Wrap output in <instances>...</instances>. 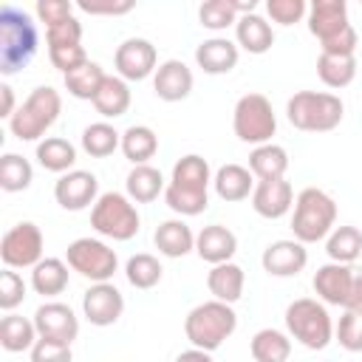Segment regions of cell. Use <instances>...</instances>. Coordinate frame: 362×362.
<instances>
[{
    "label": "cell",
    "instance_id": "f907efd6",
    "mask_svg": "<svg viewBox=\"0 0 362 362\" xmlns=\"http://www.w3.org/2000/svg\"><path fill=\"white\" fill-rule=\"evenodd\" d=\"M79 8L88 11V14H127L133 8V3L130 0H119V3L116 0H107V3H93V0L88 3V0H82Z\"/></svg>",
    "mask_w": 362,
    "mask_h": 362
},
{
    "label": "cell",
    "instance_id": "484cf974",
    "mask_svg": "<svg viewBox=\"0 0 362 362\" xmlns=\"http://www.w3.org/2000/svg\"><path fill=\"white\" fill-rule=\"evenodd\" d=\"M153 243L164 257H184L195 249V235L181 218H173V221L158 223V229L153 235Z\"/></svg>",
    "mask_w": 362,
    "mask_h": 362
},
{
    "label": "cell",
    "instance_id": "7a4b0ae2",
    "mask_svg": "<svg viewBox=\"0 0 362 362\" xmlns=\"http://www.w3.org/2000/svg\"><path fill=\"white\" fill-rule=\"evenodd\" d=\"M37 45H40V37L31 14L23 11L20 6L6 3L0 8V74L11 76L23 71L34 59Z\"/></svg>",
    "mask_w": 362,
    "mask_h": 362
},
{
    "label": "cell",
    "instance_id": "44dd1931",
    "mask_svg": "<svg viewBox=\"0 0 362 362\" xmlns=\"http://www.w3.org/2000/svg\"><path fill=\"white\" fill-rule=\"evenodd\" d=\"M195 252L201 260L218 266V263H229L232 255L238 252V238L229 226L223 223H209L195 235Z\"/></svg>",
    "mask_w": 362,
    "mask_h": 362
},
{
    "label": "cell",
    "instance_id": "ffe728a7",
    "mask_svg": "<svg viewBox=\"0 0 362 362\" xmlns=\"http://www.w3.org/2000/svg\"><path fill=\"white\" fill-rule=\"evenodd\" d=\"M192 85H195L192 71L181 59H167L153 74V90L164 102H181V99H187L192 93Z\"/></svg>",
    "mask_w": 362,
    "mask_h": 362
},
{
    "label": "cell",
    "instance_id": "c3c4849f",
    "mask_svg": "<svg viewBox=\"0 0 362 362\" xmlns=\"http://www.w3.org/2000/svg\"><path fill=\"white\" fill-rule=\"evenodd\" d=\"M40 23H45V28L57 25V23H65L68 17H74V3L68 0H37L34 6Z\"/></svg>",
    "mask_w": 362,
    "mask_h": 362
},
{
    "label": "cell",
    "instance_id": "d6a6232c",
    "mask_svg": "<svg viewBox=\"0 0 362 362\" xmlns=\"http://www.w3.org/2000/svg\"><path fill=\"white\" fill-rule=\"evenodd\" d=\"M356 57L354 54H320L317 57V74L322 85L328 88H348L356 76Z\"/></svg>",
    "mask_w": 362,
    "mask_h": 362
},
{
    "label": "cell",
    "instance_id": "7dc6e473",
    "mask_svg": "<svg viewBox=\"0 0 362 362\" xmlns=\"http://www.w3.org/2000/svg\"><path fill=\"white\" fill-rule=\"evenodd\" d=\"M31 362H74V351L65 342L40 337L37 345L31 348Z\"/></svg>",
    "mask_w": 362,
    "mask_h": 362
},
{
    "label": "cell",
    "instance_id": "e575fe53",
    "mask_svg": "<svg viewBox=\"0 0 362 362\" xmlns=\"http://www.w3.org/2000/svg\"><path fill=\"white\" fill-rule=\"evenodd\" d=\"M255 362H286L291 356V339L277 328H260L249 342Z\"/></svg>",
    "mask_w": 362,
    "mask_h": 362
},
{
    "label": "cell",
    "instance_id": "9c48e42d",
    "mask_svg": "<svg viewBox=\"0 0 362 362\" xmlns=\"http://www.w3.org/2000/svg\"><path fill=\"white\" fill-rule=\"evenodd\" d=\"M232 130L243 144H269L277 133V116L263 93H243L232 110Z\"/></svg>",
    "mask_w": 362,
    "mask_h": 362
},
{
    "label": "cell",
    "instance_id": "7402d4cb",
    "mask_svg": "<svg viewBox=\"0 0 362 362\" xmlns=\"http://www.w3.org/2000/svg\"><path fill=\"white\" fill-rule=\"evenodd\" d=\"M238 42L226 40V37H209L204 40L198 48H195V62L204 74H212V76H221V74H229L235 65H238Z\"/></svg>",
    "mask_w": 362,
    "mask_h": 362
},
{
    "label": "cell",
    "instance_id": "f5cc1de1",
    "mask_svg": "<svg viewBox=\"0 0 362 362\" xmlns=\"http://www.w3.org/2000/svg\"><path fill=\"white\" fill-rule=\"evenodd\" d=\"M175 362H212V354L201 351V348H189V351H181L175 356Z\"/></svg>",
    "mask_w": 362,
    "mask_h": 362
},
{
    "label": "cell",
    "instance_id": "7bdbcfd3",
    "mask_svg": "<svg viewBox=\"0 0 362 362\" xmlns=\"http://www.w3.org/2000/svg\"><path fill=\"white\" fill-rule=\"evenodd\" d=\"M25 291H28V286L14 269H3L0 272V308L6 314H11L25 300Z\"/></svg>",
    "mask_w": 362,
    "mask_h": 362
},
{
    "label": "cell",
    "instance_id": "f35d334b",
    "mask_svg": "<svg viewBox=\"0 0 362 362\" xmlns=\"http://www.w3.org/2000/svg\"><path fill=\"white\" fill-rule=\"evenodd\" d=\"M161 274H164V269H161L158 257H153V255H147V252L133 255V257L127 260V266H124L127 283H130L133 288H141V291L158 286V283H161Z\"/></svg>",
    "mask_w": 362,
    "mask_h": 362
},
{
    "label": "cell",
    "instance_id": "6da1fadb",
    "mask_svg": "<svg viewBox=\"0 0 362 362\" xmlns=\"http://www.w3.org/2000/svg\"><path fill=\"white\" fill-rule=\"evenodd\" d=\"M209 184H212L209 161L198 153H187L173 167L170 184L164 189V201L175 215L184 218L201 215L209 206Z\"/></svg>",
    "mask_w": 362,
    "mask_h": 362
},
{
    "label": "cell",
    "instance_id": "2e32d148",
    "mask_svg": "<svg viewBox=\"0 0 362 362\" xmlns=\"http://www.w3.org/2000/svg\"><path fill=\"white\" fill-rule=\"evenodd\" d=\"M34 325H37V334L42 339H57V342L71 345L79 337V317L74 314L71 305L57 303V300L42 303L34 311Z\"/></svg>",
    "mask_w": 362,
    "mask_h": 362
},
{
    "label": "cell",
    "instance_id": "1f68e13d",
    "mask_svg": "<svg viewBox=\"0 0 362 362\" xmlns=\"http://www.w3.org/2000/svg\"><path fill=\"white\" fill-rule=\"evenodd\" d=\"M37 161L40 167H45L48 173H71V167L76 164V147L62 139V136H48L37 144Z\"/></svg>",
    "mask_w": 362,
    "mask_h": 362
},
{
    "label": "cell",
    "instance_id": "d6986e66",
    "mask_svg": "<svg viewBox=\"0 0 362 362\" xmlns=\"http://www.w3.org/2000/svg\"><path fill=\"white\" fill-rule=\"evenodd\" d=\"M294 206V189L286 178H274V181H257L252 189V209L260 218L277 221L283 218L288 209Z\"/></svg>",
    "mask_w": 362,
    "mask_h": 362
},
{
    "label": "cell",
    "instance_id": "60d3db41",
    "mask_svg": "<svg viewBox=\"0 0 362 362\" xmlns=\"http://www.w3.org/2000/svg\"><path fill=\"white\" fill-rule=\"evenodd\" d=\"M334 337L345 351L362 354V308H345L334 325Z\"/></svg>",
    "mask_w": 362,
    "mask_h": 362
},
{
    "label": "cell",
    "instance_id": "ac0fdd59",
    "mask_svg": "<svg viewBox=\"0 0 362 362\" xmlns=\"http://www.w3.org/2000/svg\"><path fill=\"white\" fill-rule=\"evenodd\" d=\"M345 28H351L345 0H314L308 6V31L320 40V45L339 37Z\"/></svg>",
    "mask_w": 362,
    "mask_h": 362
},
{
    "label": "cell",
    "instance_id": "bcb514c9",
    "mask_svg": "<svg viewBox=\"0 0 362 362\" xmlns=\"http://www.w3.org/2000/svg\"><path fill=\"white\" fill-rule=\"evenodd\" d=\"M45 42H48V48H54V45H79L82 42V23L76 17H68L65 23H57V25L45 28Z\"/></svg>",
    "mask_w": 362,
    "mask_h": 362
},
{
    "label": "cell",
    "instance_id": "603a6c76",
    "mask_svg": "<svg viewBox=\"0 0 362 362\" xmlns=\"http://www.w3.org/2000/svg\"><path fill=\"white\" fill-rule=\"evenodd\" d=\"M243 286H246V274L238 263H218L209 269L206 274V288L212 294V300H221V303H238L243 297Z\"/></svg>",
    "mask_w": 362,
    "mask_h": 362
},
{
    "label": "cell",
    "instance_id": "9a60e30c",
    "mask_svg": "<svg viewBox=\"0 0 362 362\" xmlns=\"http://www.w3.org/2000/svg\"><path fill=\"white\" fill-rule=\"evenodd\" d=\"M124 311V297L113 283H93L82 294V314L90 325L107 328L113 325Z\"/></svg>",
    "mask_w": 362,
    "mask_h": 362
},
{
    "label": "cell",
    "instance_id": "30bf717a",
    "mask_svg": "<svg viewBox=\"0 0 362 362\" xmlns=\"http://www.w3.org/2000/svg\"><path fill=\"white\" fill-rule=\"evenodd\" d=\"M317 297L325 305H342V308H362V269H354V263H325L314 272L311 280Z\"/></svg>",
    "mask_w": 362,
    "mask_h": 362
},
{
    "label": "cell",
    "instance_id": "f546056e",
    "mask_svg": "<svg viewBox=\"0 0 362 362\" xmlns=\"http://www.w3.org/2000/svg\"><path fill=\"white\" fill-rule=\"evenodd\" d=\"M68 263L59 257H42L31 269V288L42 297H57L68 288Z\"/></svg>",
    "mask_w": 362,
    "mask_h": 362
},
{
    "label": "cell",
    "instance_id": "ba28073f",
    "mask_svg": "<svg viewBox=\"0 0 362 362\" xmlns=\"http://www.w3.org/2000/svg\"><path fill=\"white\" fill-rule=\"evenodd\" d=\"M90 226L110 240H130L139 235L141 218L136 204L127 198V192H102L99 201L90 206Z\"/></svg>",
    "mask_w": 362,
    "mask_h": 362
},
{
    "label": "cell",
    "instance_id": "d4e9b609",
    "mask_svg": "<svg viewBox=\"0 0 362 362\" xmlns=\"http://www.w3.org/2000/svg\"><path fill=\"white\" fill-rule=\"evenodd\" d=\"M212 187L218 192L221 201H243L252 195L255 189V175L249 167H240V164H223L215 175H212Z\"/></svg>",
    "mask_w": 362,
    "mask_h": 362
},
{
    "label": "cell",
    "instance_id": "4fadbf2b",
    "mask_svg": "<svg viewBox=\"0 0 362 362\" xmlns=\"http://www.w3.org/2000/svg\"><path fill=\"white\" fill-rule=\"evenodd\" d=\"M113 65L124 82H141L150 74H156V68H158L156 45L144 37H130L116 48Z\"/></svg>",
    "mask_w": 362,
    "mask_h": 362
},
{
    "label": "cell",
    "instance_id": "f6af8a7d",
    "mask_svg": "<svg viewBox=\"0 0 362 362\" xmlns=\"http://www.w3.org/2000/svg\"><path fill=\"white\" fill-rule=\"evenodd\" d=\"M48 59L65 76V74L76 71L79 65H85L88 62V54H85V45L82 42L79 45H54V48H48Z\"/></svg>",
    "mask_w": 362,
    "mask_h": 362
},
{
    "label": "cell",
    "instance_id": "4316f807",
    "mask_svg": "<svg viewBox=\"0 0 362 362\" xmlns=\"http://www.w3.org/2000/svg\"><path fill=\"white\" fill-rule=\"evenodd\" d=\"M249 170L257 181H274V178H286V170H288V153L286 147L269 141V144H260L249 153Z\"/></svg>",
    "mask_w": 362,
    "mask_h": 362
},
{
    "label": "cell",
    "instance_id": "d590c367",
    "mask_svg": "<svg viewBox=\"0 0 362 362\" xmlns=\"http://www.w3.org/2000/svg\"><path fill=\"white\" fill-rule=\"evenodd\" d=\"M82 150L93 158H107L122 150V133L107 122H93L82 130Z\"/></svg>",
    "mask_w": 362,
    "mask_h": 362
},
{
    "label": "cell",
    "instance_id": "681fc988",
    "mask_svg": "<svg viewBox=\"0 0 362 362\" xmlns=\"http://www.w3.org/2000/svg\"><path fill=\"white\" fill-rule=\"evenodd\" d=\"M356 42H359V37H356V31H354V25H351V28H345L339 37L322 42V45H320V54H354V51H356Z\"/></svg>",
    "mask_w": 362,
    "mask_h": 362
},
{
    "label": "cell",
    "instance_id": "e0dca14e",
    "mask_svg": "<svg viewBox=\"0 0 362 362\" xmlns=\"http://www.w3.org/2000/svg\"><path fill=\"white\" fill-rule=\"evenodd\" d=\"M260 263H263V272L272 277H297L308 263V249L294 238H283L263 249Z\"/></svg>",
    "mask_w": 362,
    "mask_h": 362
},
{
    "label": "cell",
    "instance_id": "5b68a950",
    "mask_svg": "<svg viewBox=\"0 0 362 362\" xmlns=\"http://www.w3.org/2000/svg\"><path fill=\"white\" fill-rule=\"evenodd\" d=\"M334 223H337V204L325 189L305 187L294 198V215H291L294 240L317 243L334 232Z\"/></svg>",
    "mask_w": 362,
    "mask_h": 362
},
{
    "label": "cell",
    "instance_id": "816d5d0a",
    "mask_svg": "<svg viewBox=\"0 0 362 362\" xmlns=\"http://www.w3.org/2000/svg\"><path fill=\"white\" fill-rule=\"evenodd\" d=\"M0 116L3 119H11L14 113H17V107H14V90H11V85H0Z\"/></svg>",
    "mask_w": 362,
    "mask_h": 362
},
{
    "label": "cell",
    "instance_id": "4dcf8cb0",
    "mask_svg": "<svg viewBox=\"0 0 362 362\" xmlns=\"http://www.w3.org/2000/svg\"><path fill=\"white\" fill-rule=\"evenodd\" d=\"M40 334H37V325L34 320L28 317H20V314H6L0 320V345L8 351V354H20V351H31L37 345Z\"/></svg>",
    "mask_w": 362,
    "mask_h": 362
},
{
    "label": "cell",
    "instance_id": "83f0119b",
    "mask_svg": "<svg viewBox=\"0 0 362 362\" xmlns=\"http://www.w3.org/2000/svg\"><path fill=\"white\" fill-rule=\"evenodd\" d=\"M124 189H127V198L133 204H150V201H156L167 189V184H164L161 170H156L150 164H139V167H133L127 173Z\"/></svg>",
    "mask_w": 362,
    "mask_h": 362
},
{
    "label": "cell",
    "instance_id": "8fae6325",
    "mask_svg": "<svg viewBox=\"0 0 362 362\" xmlns=\"http://www.w3.org/2000/svg\"><path fill=\"white\" fill-rule=\"evenodd\" d=\"M65 263L76 274L88 277L90 283H110V277L119 269L116 252L105 240H96V238H76L74 243H68Z\"/></svg>",
    "mask_w": 362,
    "mask_h": 362
},
{
    "label": "cell",
    "instance_id": "ee69618b",
    "mask_svg": "<svg viewBox=\"0 0 362 362\" xmlns=\"http://www.w3.org/2000/svg\"><path fill=\"white\" fill-rule=\"evenodd\" d=\"M266 14L280 25H294L308 14L305 0H266Z\"/></svg>",
    "mask_w": 362,
    "mask_h": 362
},
{
    "label": "cell",
    "instance_id": "8992f818",
    "mask_svg": "<svg viewBox=\"0 0 362 362\" xmlns=\"http://www.w3.org/2000/svg\"><path fill=\"white\" fill-rule=\"evenodd\" d=\"M62 113V96L51 85H40L28 93V99L17 107V113L8 119V130L20 141H37L42 139L54 122Z\"/></svg>",
    "mask_w": 362,
    "mask_h": 362
},
{
    "label": "cell",
    "instance_id": "5bb4252c",
    "mask_svg": "<svg viewBox=\"0 0 362 362\" xmlns=\"http://www.w3.org/2000/svg\"><path fill=\"white\" fill-rule=\"evenodd\" d=\"M54 198L68 212H82L99 201V178L88 170H71L57 178Z\"/></svg>",
    "mask_w": 362,
    "mask_h": 362
},
{
    "label": "cell",
    "instance_id": "b9f144b4",
    "mask_svg": "<svg viewBox=\"0 0 362 362\" xmlns=\"http://www.w3.org/2000/svg\"><path fill=\"white\" fill-rule=\"evenodd\" d=\"M198 20L209 31H223L238 23V11H235L232 0H206L198 8Z\"/></svg>",
    "mask_w": 362,
    "mask_h": 362
},
{
    "label": "cell",
    "instance_id": "52a82bcc",
    "mask_svg": "<svg viewBox=\"0 0 362 362\" xmlns=\"http://www.w3.org/2000/svg\"><path fill=\"white\" fill-rule=\"evenodd\" d=\"M286 328L308 351H322L334 339L331 314H328L325 303L314 300V297H300V300L288 303V308H286Z\"/></svg>",
    "mask_w": 362,
    "mask_h": 362
},
{
    "label": "cell",
    "instance_id": "277c9868",
    "mask_svg": "<svg viewBox=\"0 0 362 362\" xmlns=\"http://www.w3.org/2000/svg\"><path fill=\"white\" fill-rule=\"evenodd\" d=\"M286 116L297 130L328 133L339 127L345 116V105L337 93H328V90H297L286 102Z\"/></svg>",
    "mask_w": 362,
    "mask_h": 362
},
{
    "label": "cell",
    "instance_id": "74e56055",
    "mask_svg": "<svg viewBox=\"0 0 362 362\" xmlns=\"http://www.w3.org/2000/svg\"><path fill=\"white\" fill-rule=\"evenodd\" d=\"M105 76H107L105 68H102L99 62L88 59V62L79 65L76 71L65 74V90H68L71 96H76V99H88V102H93V96H96V90L102 88Z\"/></svg>",
    "mask_w": 362,
    "mask_h": 362
},
{
    "label": "cell",
    "instance_id": "cb8c5ba5",
    "mask_svg": "<svg viewBox=\"0 0 362 362\" xmlns=\"http://www.w3.org/2000/svg\"><path fill=\"white\" fill-rule=\"evenodd\" d=\"M235 42L243 51H249V54H266L274 45L272 23L266 17H260L257 11L238 17V23H235Z\"/></svg>",
    "mask_w": 362,
    "mask_h": 362
},
{
    "label": "cell",
    "instance_id": "836d02e7",
    "mask_svg": "<svg viewBox=\"0 0 362 362\" xmlns=\"http://www.w3.org/2000/svg\"><path fill=\"white\" fill-rule=\"evenodd\" d=\"M122 153L127 161H133V167L147 164L156 153H158V136L153 127L147 124H133L122 133Z\"/></svg>",
    "mask_w": 362,
    "mask_h": 362
},
{
    "label": "cell",
    "instance_id": "f1b7e54d",
    "mask_svg": "<svg viewBox=\"0 0 362 362\" xmlns=\"http://www.w3.org/2000/svg\"><path fill=\"white\" fill-rule=\"evenodd\" d=\"M93 107H96V113L99 116H105V119H119V116H124L127 113V107H130V88H127V82L122 79V76H105V82H102V88L96 90V96H93Z\"/></svg>",
    "mask_w": 362,
    "mask_h": 362
},
{
    "label": "cell",
    "instance_id": "8d00e7d4",
    "mask_svg": "<svg viewBox=\"0 0 362 362\" xmlns=\"http://www.w3.org/2000/svg\"><path fill=\"white\" fill-rule=\"evenodd\" d=\"M325 252L331 263H354L362 257V232L356 226H334L325 238Z\"/></svg>",
    "mask_w": 362,
    "mask_h": 362
},
{
    "label": "cell",
    "instance_id": "ab89813d",
    "mask_svg": "<svg viewBox=\"0 0 362 362\" xmlns=\"http://www.w3.org/2000/svg\"><path fill=\"white\" fill-rule=\"evenodd\" d=\"M31 181H34V167L28 164V158L17 153H6L0 158V187L6 192H23L31 187Z\"/></svg>",
    "mask_w": 362,
    "mask_h": 362
},
{
    "label": "cell",
    "instance_id": "7c38bea8",
    "mask_svg": "<svg viewBox=\"0 0 362 362\" xmlns=\"http://www.w3.org/2000/svg\"><path fill=\"white\" fill-rule=\"evenodd\" d=\"M42 232L34 221L14 223L0 240V257L6 269H34L42 260Z\"/></svg>",
    "mask_w": 362,
    "mask_h": 362
},
{
    "label": "cell",
    "instance_id": "3957f363",
    "mask_svg": "<svg viewBox=\"0 0 362 362\" xmlns=\"http://www.w3.org/2000/svg\"><path fill=\"white\" fill-rule=\"evenodd\" d=\"M238 328V314L229 303L221 300H206L201 305H195L187 320H184V334L192 342V348L201 351H218Z\"/></svg>",
    "mask_w": 362,
    "mask_h": 362
}]
</instances>
